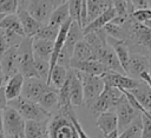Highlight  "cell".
Listing matches in <instances>:
<instances>
[{
    "label": "cell",
    "instance_id": "cell-1",
    "mask_svg": "<svg viewBox=\"0 0 151 138\" xmlns=\"http://www.w3.org/2000/svg\"><path fill=\"white\" fill-rule=\"evenodd\" d=\"M124 39L130 52L147 55L151 53V27L139 24L129 18L123 25Z\"/></svg>",
    "mask_w": 151,
    "mask_h": 138
},
{
    "label": "cell",
    "instance_id": "cell-2",
    "mask_svg": "<svg viewBox=\"0 0 151 138\" xmlns=\"http://www.w3.org/2000/svg\"><path fill=\"white\" fill-rule=\"evenodd\" d=\"M7 105L14 109L26 121L27 120H46L51 117V113L44 110L38 103L28 100L21 96L12 100H8Z\"/></svg>",
    "mask_w": 151,
    "mask_h": 138
},
{
    "label": "cell",
    "instance_id": "cell-3",
    "mask_svg": "<svg viewBox=\"0 0 151 138\" xmlns=\"http://www.w3.org/2000/svg\"><path fill=\"white\" fill-rule=\"evenodd\" d=\"M47 130L50 138H79L71 118L58 111L48 118Z\"/></svg>",
    "mask_w": 151,
    "mask_h": 138
},
{
    "label": "cell",
    "instance_id": "cell-4",
    "mask_svg": "<svg viewBox=\"0 0 151 138\" xmlns=\"http://www.w3.org/2000/svg\"><path fill=\"white\" fill-rule=\"evenodd\" d=\"M125 98V94L123 90L107 86L105 85L103 92L99 94V97L92 103V105L88 107L94 116H99L103 112L114 110L117 105Z\"/></svg>",
    "mask_w": 151,
    "mask_h": 138
},
{
    "label": "cell",
    "instance_id": "cell-5",
    "mask_svg": "<svg viewBox=\"0 0 151 138\" xmlns=\"http://www.w3.org/2000/svg\"><path fill=\"white\" fill-rule=\"evenodd\" d=\"M83 37H84L83 28L78 25V22L72 21L71 25H70L68 32L66 34L64 46L61 47V50L59 52V55L57 58L55 64H59V65H61L66 68H70V63H71V58H72L74 46L79 40L83 39Z\"/></svg>",
    "mask_w": 151,
    "mask_h": 138
},
{
    "label": "cell",
    "instance_id": "cell-6",
    "mask_svg": "<svg viewBox=\"0 0 151 138\" xmlns=\"http://www.w3.org/2000/svg\"><path fill=\"white\" fill-rule=\"evenodd\" d=\"M33 38L25 37L18 46V59H19V73L24 78L37 77V71L34 66V57L32 50Z\"/></svg>",
    "mask_w": 151,
    "mask_h": 138
},
{
    "label": "cell",
    "instance_id": "cell-7",
    "mask_svg": "<svg viewBox=\"0 0 151 138\" xmlns=\"http://www.w3.org/2000/svg\"><path fill=\"white\" fill-rule=\"evenodd\" d=\"M2 123L5 134L8 138H25L26 120L11 106L2 110Z\"/></svg>",
    "mask_w": 151,
    "mask_h": 138
},
{
    "label": "cell",
    "instance_id": "cell-8",
    "mask_svg": "<svg viewBox=\"0 0 151 138\" xmlns=\"http://www.w3.org/2000/svg\"><path fill=\"white\" fill-rule=\"evenodd\" d=\"M78 73H79V77H80V80H81V85H83L84 104L87 107H90L92 105V103L103 92V90L105 87V84H104L101 77L83 73L80 71H78Z\"/></svg>",
    "mask_w": 151,
    "mask_h": 138
},
{
    "label": "cell",
    "instance_id": "cell-9",
    "mask_svg": "<svg viewBox=\"0 0 151 138\" xmlns=\"http://www.w3.org/2000/svg\"><path fill=\"white\" fill-rule=\"evenodd\" d=\"M50 87L51 86L46 81H44L37 77L25 78L24 84H22V90H21V97L38 103L39 99L42 97V94Z\"/></svg>",
    "mask_w": 151,
    "mask_h": 138
},
{
    "label": "cell",
    "instance_id": "cell-10",
    "mask_svg": "<svg viewBox=\"0 0 151 138\" xmlns=\"http://www.w3.org/2000/svg\"><path fill=\"white\" fill-rule=\"evenodd\" d=\"M114 111H116L117 119H118V133L124 131L136 118H138L142 114L138 110H136L130 104V101L126 99V97L117 105Z\"/></svg>",
    "mask_w": 151,
    "mask_h": 138
},
{
    "label": "cell",
    "instance_id": "cell-11",
    "mask_svg": "<svg viewBox=\"0 0 151 138\" xmlns=\"http://www.w3.org/2000/svg\"><path fill=\"white\" fill-rule=\"evenodd\" d=\"M93 53H94V59L100 61L101 64H104L110 71L125 74V72H124V70H123V67H122L116 53L109 46V44H105V45H103L100 47L94 48Z\"/></svg>",
    "mask_w": 151,
    "mask_h": 138
},
{
    "label": "cell",
    "instance_id": "cell-12",
    "mask_svg": "<svg viewBox=\"0 0 151 138\" xmlns=\"http://www.w3.org/2000/svg\"><path fill=\"white\" fill-rule=\"evenodd\" d=\"M26 9L39 24L47 25L54 7L50 0H29Z\"/></svg>",
    "mask_w": 151,
    "mask_h": 138
},
{
    "label": "cell",
    "instance_id": "cell-13",
    "mask_svg": "<svg viewBox=\"0 0 151 138\" xmlns=\"http://www.w3.org/2000/svg\"><path fill=\"white\" fill-rule=\"evenodd\" d=\"M101 79H103L105 85L117 87V88H120V90H132L140 81V80L133 79V78H131L126 74L117 73V72H113V71H107L105 74L101 75Z\"/></svg>",
    "mask_w": 151,
    "mask_h": 138
},
{
    "label": "cell",
    "instance_id": "cell-14",
    "mask_svg": "<svg viewBox=\"0 0 151 138\" xmlns=\"http://www.w3.org/2000/svg\"><path fill=\"white\" fill-rule=\"evenodd\" d=\"M149 64H150V59L147 55L131 52L127 70H126V75H129L133 79L140 80V74L144 72H147Z\"/></svg>",
    "mask_w": 151,
    "mask_h": 138
},
{
    "label": "cell",
    "instance_id": "cell-15",
    "mask_svg": "<svg viewBox=\"0 0 151 138\" xmlns=\"http://www.w3.org/2000/svg\"><path fill=\"white\" fill-rule=\"evenodd\" d=\"M0 66L6 75L11 78L15 73H19V59H18V46L9 47L0 58Z\"/></svg>",
    "mask_w": 151,
    "mask_h": 138
},
{
    "label": "cell",
    "instance_id": "cell-16",
    "mask_svg": "<svg viewBox=\"0 0 151 138\" xmlns=\"http://www.w3.org/2000/svg\"><path fill=\"white\" fill-rule=\"evenodd\" d=\"M68 86H70V97L72 106H80L84 104L83 96V85L79 77V73L74 68H68Z\"/></svg>",
    "mask_w": 151,
    "mask_h": 138
},
{
    "label": "cell",
    "instance_id": "cell-17",
    "mask_svg": "<svg viewBox=\"0 0 151 138\" xmlns=\"http://www.w3.org/2000/svg\"><path fill=\"white\" fill-rule=\"evenodd\" d=\"M106 42L109 44V46L113 50V52L116 53L125 74H126V70H127V65H129V59H130V48H129V45L126 44L125 40H122V39H116V38H112L110 35L106 37Z\"/></svg>",
    "mask_w": 151,
    "mask_h": 138
},
{
    "label": "cell",
    "instance_id": "cell-18",
    "mask_svg": "<svg viewBox=\"0 0 151 138\" xmlns=\"http://www.w3.org/2000/svg\"><path fill=\"white\" fill-rule=\"evenodd\" d=\"M96 124L99 127L103 136H106L116 130L118 131V119H117L116 111L110 110V111L100 113L99 116H97Z\"/></svg>",
    "mask_w": 151,
    "mask_h": 138
},
{
    "label": "cell",
    "instance_id": "cell-19",
    "mask_svg": "<svg viewBox=\"0 0 151 138\" xmlns=\"http://www.w3.org/2000/svg\"><path fill=\"white\" fill-rule=\"evenodd\" d=\"M70 68H74L78 70L83 73H87V74H92V75H98L101 77L103 74H105L107 71H110L104 64H101L98 60H86V61H79V63H73L70 65Z\"/></svg>",
    "mask_w": 151,
    "mask_h": 138
},
{
    "label": "cell",
    "instance_id": "cell-20",
    "mask_svg": "<svg viewBox=\"0 0 151 138\" xmlns=\"http://www.w3.org/2000/svg\"><path fill=\"white\" fill-rule=\"evenodd\" d=\"M17 15H18L20 22H21V26H22L25 37L33 38V37L37 34V32L39 31V28L42 26L41 24H39V22L27 12L26 8H18Z\"/></svg>",
    "mask_w": 151,
    "mask_h": 138
},
{
    "label": "cell",
    "instance_id": "cell-21",
    "mask_svg": "<svg viewBox=\"0 0 151 138\" xmlns=\"http://www.w3.org/2000/svg\"><path fill=\"white\" fill-rule=\"evenodd\" d=\"M127 91L137 99V101L145 111L151 112V88L145 81L140 80L134 88Z\"/></svg>",
    "mask_w": 151,
    "mask_h": 138
},
{
    "label": "cell",
    "instance_id": "cell-22",
    "mask_svg": "<svg viewBox=\"0 0 151 138\" xmlns=\"http://www.w3.org/2000/svg\"><path fill=\"white\" fill-rule=\"evenodd\" d=\"M46 120H27L25 125V138H50Z\"/></svg>",
    "mask_w": 151,
    "mask_h": 138
},
{
    "label": "cell",
    "instance_id": "cell-23",
    "mask_svg": "<svg viewBox=\"0 0 151 138\" xmlns=\"http://www.w3.org/2000/svg\"><path fill=\"white\" fill-rule=\"evenodd\" d=\"M32 50H33L34 58L42 59V60H46L50 63V59L52 55V50H53V41L33 37Z\"/></svg>",
    "mask_w": 151,
    "mask_h": 138
},
{
    "label": "cell",
    "instance_id": "cell-24",
    "mask_svg": "<svg viewBox=\"0 0 151 138\" xmlns=\"http://www.w3.org/2000/svg\"><path fill=\"white\" fill-rule=\"evenodd\" d=\"M85 6H86V25H87L99 14H101L104 11L112 7V0H85Z\"/></svg>",
    "mask_w": 151,
    "mask_h": 138
},
{
    "label": "cell",
    "instance_id": "cell-25",
    "mask_svg": "<svg viewBox=\"0 0 151 138\" xmlns=\"http://www.w3.org/2000/svg\"><path fill=\"white\" fill-rule=\"evenodd\" d=\"M116 9L113 7H110L107 8L106 11H104L101 14H99L96 19H93L91 22H88L84 28H83V33H88V32H92V31H96V29H100L103 28L106 24L111 22L114 18H116Z\"/></svg>",
    "mask_w": 151,
    "mask_h": 138
},
{
    "label": "cell",
    "instance_id": "cell-26",
    "mask_svg": "<svg viewBox=\"0 0 151 138\" xmlns=\"http://www.w3.org/2000/svg\"><path fill=\"white\" fill-rule=\"evenodd\" d=\"M94 59V53L92 47L84 40V38L81 40H79L73 50L72 53V58H71V64L73 63H79V61H86V60H92ZM96 60V59H94Z\"/></svg>",
    "mask_w": 151,
    "mask_h": 138
},
{
    "label": "cell",
    "instance_id": "cell-27",
    "mask_svg": "<svg viewBox=\"0 0 151 138\" xmlns=\"http://www.w3.org/2000/svg\"><path fill=\"white\" fill-rule=\"evenodd\" d=\"M24 77L20 73H15L11 78L7 79L6 85L4 86L5 88V94L7 100H12L14 98H18L21 96V90H22V84H24Z\"/></svg>",
    "mask_w": 151,
    "mask_h": 138
},
{
    "label": "cell",
    "instance_id": "cell-28",
    "mask_svg": "<svg viewBox=\"0 0 151 138\" xmlns=\"http://www.w3.org/2000/svg\"><path fill=\"white\" fill-rule=\"evenodd\" d=\"M67 75H68V68H66L59 64H55L50 71L47 84L50 86H52L53 88L59 90L64 85V83L66 81Z\"/></svg>",
    "mask_w": 151,
    "mask_h": 138
},
{
    "label": "cell",
    "instance_id": "cell-29",
    "mask_svg": "<svg viewBox=\"0 0 151 138\" xmlns=\"http://www.w3.org/2000/svg\"><path fill=\"white\" fill-rule=\"evenodd\" d=\"M38 104L44 110H46L52 114V111H57V107H58V90L51 86L39 99Z\"/></svg>",
    "mask_w": 151,
    "mask_h": 138
},
{
    "label": "cell",
    "instance_id": "cell-30",
    "mask_svg": "<svg viewBox=\"0 0 151 138\" xmlns=\"http://www.w3.org/2000/svg\"><path fill=\"white\" fill-rule=\"evenodd\" d=\"M0 28L2 29H6V31H11V32H14L21 37H25V33H24V29H22V26H21V22L15 14H7V15H4V18L0 20Z\"/></svg>",
    "mask_w": 151,
    "mask_h": 138
},
{
    "label": "cell",
    "instance_id": "cell-31",
    "mask_svg": "<svg viewBox=\"0 0 151 138\" xmlns=\"http://www.w3.org/2000/svg\"><path fill=\"white\" fill-rule=\"evenodd\" d=\"M70 18V13H68V7H67V4H63L58 7H55L50 17V20H48V24L47 25H51V26H54V27H60L63 24H65Z\"/></svg>",
    "mask_w": 151,
    "mask_h": 138
},
{
    "label": "cell",
    "instance_id": "cell-32",
    "mask_svg": "<svg viewBox=\"0 0 151 138\" xmlns=\"http://www.w3.org/2000/svg\"><path fill=\"white\" fill-rule=\"evenodd\" d=\"M142 133V118H136L124 131H122L118 138H140Z\"/></svg>",
    "mask_w": 151,
    "mask_h": 138
},
{
    "label": "cell",
    "instance_id": "cell-33",
    "mask_svg": "<svg viewBox=\"0 0 151 138\" xmlns=\"http://www.w3.org/2000/svg\"><path fill=\"white\" fill-rule=\"evenodd\" d=\"M66 4H67V7H68V13H70L71 20L78 22V25L81 27V5H83V0H67Z\"/></svg>",
    "mask_w": 151,
    "mask_h": 138
},
{
    "label": "cell",
    "instance_id": "cell-34",
    "mask_svg": "<svg viewBox=\"0 0 151 138\" xmlns=\"http://www.w3.org/2000/svg\"><path fill=\"white\" fill-rule=\"evenodd\" d=\"M132 20L146 25L149 27H151V9L150 8H139V9H134L131 13L130 17Z\"/></svg>",
    "mask_w": 151,
    "mask_h": 138
},
{
    "label": "cell",
    "instance_id": "cell-35",
    "mask_svg": "<svg viewBox=\"0 0 151 138\" xmlns=\"http://www.w3.org/2000/svg\"><path fill=\"white\" fill-rule=\"evenodd\" d=\"M59 28L54 27V26H51V25H42L34 37L35 38H40V39H46V40L54 41L57 35H58V33H59Z\"/></svg>",
    "mask_w": 151,
    "mask_h": 138
},
{
    "label": "cell",
    "instance_id": "cell-36",
    "mask_svg": "<svg viewBox=\"0 0 151 138\" xmlns=\"http://www.w3.org/2000/svg\"><path fill=\"white\" fill-rule=\"evenodd\" d=\"M34 66H35V71H37L38 78L47 83L48 75H50V70H51L50 63L46 61V60H42V59L34 58Z\"/></svg>",
    "mask_w": 151,
    "mask_h": 138
},
{
    "label": "cell",
    "instance_id": "cell-37",
    "mask_svg": "<svg viewBox=\"0 0 151 138\" xmlns=\"http://www.w3.org/2000/svg\"><path fill=\"white\" fill-rule=\"evenodd\" d=\"M142 118V133L140 138H151V116L147 111L140 114Z\"/></svg>",
    "mask_w": 151,
    "mask_h": 138
},
{
    "label": "cell",
    "instance_id": "cell-38",
    "mask_svg": "<svg viewBox=\"0 0 151 138\" xmlns=\"http://www.w3.org/2000/svg\"><path fill=\"white\" fill-rule=\"evenodd\" d=\"M18 11V0H0V14H15Z\"/></svg>",
    "mask_w": 151,
    "mask_h": 138
},
{
    "label": "cell",
    "instance_id": "cell-39",
    "mask_svg": "<svg viewBox=\"0 0 151 138\" xmlns=\"http://www.w3.org/2000/svg\"><path fill=\"white\" fill-rule=\"evenodd\" d=\"M70 118H71V120L73 121V124H74V126H76V129H77L78 137H79V138H90V137L87 136V133L84 131V129H83V126L80 125V123L78 121V119H77L76 114H72Z\"/></svg>",
    "mask_w": 151,
    "mask_h": 138
},
{
    "label": "cell",
    "instance_id": "cell-40",
    "mask_svg": "<svg viewBox=\"0 0 151 138\" xmlns=\"http://www.w3.org/2000/svg\"><path fill=\"white\" fill-rule=\"evenodd\" d=\"M7 50H8V45H7L5 31H4L2 28H0V58H1V55H2Z\"/></svg>",
    "mask_w": 151,
    "mask_h": 138
},
{
    "label": "cell",
    "instance_id": "cell-41",
    "mask_svg": "<svg viewBox=\"0 0 151 138\" xmlns=\"http://www.w3.org/2000/svg\"><path fill=\"white\" fill-rule=\"evenodd\" d=\"M131 4H132V6H133V9L149 8L147 0H131Z\"/></svg>",
    "mask_w": 151,
    "mask_h": 138
},
{
    "label": "cell",
    "instance_id": "cell-42",
    "mask_svg": "<svg viewBox=\"0 0 151 138\" xmlns=\"http://www.w3.org/2000/svg\"><path fill=\"white\" fill-rule=\"evenodd\" d=\"M7 98H6V94H5V88L1 87L0 88V110H4L6 106H7Z\"/></svg>",
    "mask_w": 151,
    "mask_h": 138
},
{
    "label": "cell",
    "instance_id": "cell-43",
    "mask_svg": "<svg viewBox=\"0 0 151 138\" xmlns=\"http://www.w3.org/2000/svg\"><path fill=\"white\" fill-rule=\"evenodd\" d=\"M140 80L145 81V83H146V84L150 86V88H151V78L149 77L147 72H144V73H142V74H140Z\"/></svg>",
    "mask_w": 151,
    "mask_h": 138
},
{
    "label": "cell",
    "instance_id": "cell-44",
    "mask_svg": "<svg viewBox=\"0 0 151 138\" xmlns=\"http://www.w3.org/2000/svg\"><path fill=\"white\" fill-rule=\"evenodd\" d=\"M6 81H7V78H6V75L4 74L2 70H1V66H0V88L5 86V83H6Z\"/></svg>",
    "mask_w": 151,
    "mask_h": 138
},
{
    "label": "cell",
    "instance_id": "cell-45",
    "mask_svg": "<svg viewBox=\"0 0 151 138\" xmlns=\"http://www.w3.org/2000/svg\"><path fill=\"white\" fill-rule=\"evenodd\" d=\"M67 0H50V2L53 5V7L55 8V7H58V6H60V5H63V4H65Z\"/></svg>",
    "mask_w": 151,
    "mask_h": 138
},
{
    "label": "cell",
    "instance_id": "cell-46",
    "mask_svg": "<svg viewBox=\"0 0 151 138\" xmlns=\"http://www.w3.org/2000/svg\"><path fill=\"white\" fill-rule=\"evenodd\" d=\"M29 0H18V8H26Z\"/></svg>",
    "mask_w": 151,
    "mask_h": 138
},
{
    "label": "cell",
    "instance_id": "cell-47",
    "mask_svg": "<svg viewBox=\"0 0 151 138\" xmlns=\"http://www.w3.org/2000/svg\"><path fill=\"white\" fill-rule=\"evenodd\" d=\"M118 136H119V133H118V131L116 130V131H113V132H111V133H109V134H106V136H103L104 138H118Z\"/></svg>",
    "mask_w": 151,
    "mask_h": 138
},
{
    "label": "cell",
    "instance_id": "cell-48",
    "mask_svg": "<svg viewBox=\"0 0 151 138\" xmlns=\"http://www.w3.org/2000/svg\"><path fill=\"white\" fill-rule=\"evenodd\" d=\"M147 74H149V77L151 78V60H150V64H149V70H147Z\"/></svg>",
    "mask_w": 151,
    "mask_h": 138
},
{
    "label": "cell",
    "instance_id": "cell-49",
    "mask_svg": "<svg viewBox=\"0 0 151 138\" xmlns=\"http://www.w3.org/2000/svg\"><path fill=\"white\" fill-rule=\"evenodd\" d=\"M147 5H149V8L151 9V0H147Z\"/></svg>",
    "mask_w": 151,
    "mask_h": 138
},
{
    "label": "cell",
    "instance_id": "cell-50",
    "mask_svg": "<svg viewBox=\"0 0 151 138\" xmlns=\"http://www.w3.org/2000/svg\"><path fill=\"white\" fill-rule=\"evenodd\" d=\"M2 18H4V14H0V20H1Z\"/></svg>",
    "mask_w": 151,
    "mask_h": 138
},
{
    "label": "cell",
    "instance_id": "cell-51",
    "mask_svg": "<svg viewBox=\"0 0 151 138\" xmlns=\"http://www.w3.org/2000/svg\"><path fill=\"white\" fill-rule=\"evenodd\" d=\"M147 57H149V59H150V60H151V53H150V54H149V55H147Z\"/></svg>",
    "mask_w": 151,
    "mask_h": 138
},
{
    "label": "cell",
    "instance_id": "cell-52",
    "mask_svg": "<svg viewBox=\"0 0 151 138\" xmlns=\"http://www.w3.org/2000/svg\"><path fill=\"white\" fill-rule=\"evenodd\" d=\"M6 138H8V137H6Z\"/></svg>",
    "mask_w": 151,
    "mask_h": 138
}]
</instances>
